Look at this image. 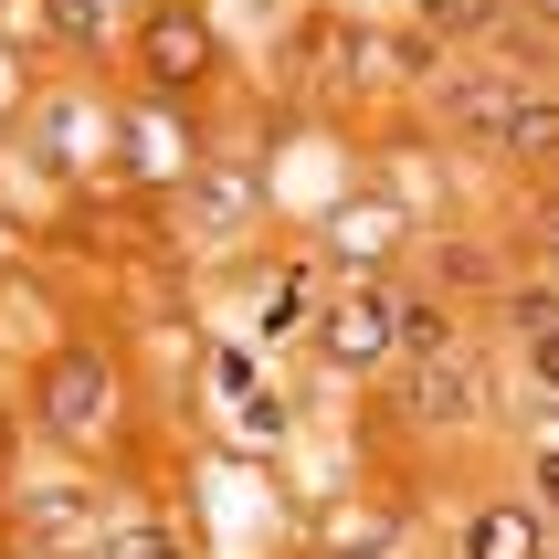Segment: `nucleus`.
I'll return each mask as SVG.
<instances>
[{
    "label": "nucleus",
    "instance_id": "1",
    "mask_svg": "<svg viewBox=\"0 0 559 559\" xmlns=\"http://www.w3.org/2000/svg\"><path fill=\"white\" fill-rule=\"evenodd\" d=\"M32 412H43V433L63 454H95V443L117 433V370L95 359V348H53L43 380H32Z\"/></svg>",
    "mask_w": 559,
    "mask_h": 559
},
{
    "label": "nucleus",
    "instance_id": "2",
    "mask_svg": "<svg viewBox=\"0 0 559 559\" xmlns=\"http://www.w3.org/2000/svg\"><path fill=\"white\" fill-rule=\"evenodd\" d=\"M11 518L43 559H106V497H95L85 475H32L11 486Z\"/></svg>",
    "mask_w": 559,
    "mask_h": 559
},
{
    "label": "nucleus",
    "instance_id": "3",
    "mask_svg": "<svg viewBox=\"0 0 559 559\" xmlns=\"http://www.w3.org/2000/svg\"><path fill=\"white\" fill-rule=\"evenodd\" d=\"M454 117H465L475 138H497L507 158H559V95H538V85L465 74V85H454Z\"/></svg>",
    "mask_w": 559,
    "mask_h": 559
},
{
    "label": "nucleus",
    "instance_id": "4",
    "mask_svg": "<svg viewBox=\"0 0 559 559\" xmlns=\"http://www.w3.org/2000/svg\"><path fill=\"white\" fill-rule=\"evenodd\" d=\"M317 348L338 359V370H391L402 359V296L391 285H328V307H317Z\"/></svg>",
    "mask_w": 559,
    "mask_h": 559
},
{
    "label": "nucleus",
    "instance_id": "5",
    "mask_svg": "<svg viewBox=\"0 0 559 559\" xmlns=\"http://www.w3.org/2000/svg\"><path fill=\"white\" fill-rule=\"evenodd\" d=\"M138 53H148V74H158V85H201V74L222 63L212 11H201V0H158L148 22H138Z\"/></svg>",
    "mask_w": 559,
    "mask_h": 559
},
{
    "label": "nucleus",
    "instance_id": "6",
    "mask_svg": "<svg viewBox=\"0 0 559 559\" xmlns=\"http://www.w3.org/2000/svg\"><path fill=\"white\" fill-rule=\"evenodd\" d=\"M180 201H190V222H201V233H253V212H264V201H253V158H212V169H201V180H180Z\"/></svg>",
    "mask_w": 559,
    "mask_h": 559
},
{
    "label": "nucleus",
    "instance_id": "7",
    "mask_svg": "<svg viewBox=\"0 0 559 559\" xmlns=\"http://www.w3.org/2000/svg\"><path fill=\"white\" fill-rule=\"evenodd\" d=\"M402 391H412V423H475V359H454V348L402 359Z\"/></svg>",
    "mask_w": 559,
    "mask_h": 559
},
{
    "label": "nucleus",
    "instance_id": "8",
    "mask_svg": "<svg viewBox=\"0 0 559 559\" xmlns=\"http://www.w3.org/2000/svg\"><path fill=\"white\" fill-rule=\"evenodd\" d=\"M465 559H549V518L538 507H475L465 518Z\"/></svg>",
    "mask_w": 559,
    "mask_h": 559
},
{
    "label": "nucleus",
    "instance_id": "9",
    "mask_svg": "<svg viewBox=\"0 0 559 559\" xmlns=\"http://www.w3.org/2000/svg\"><path fill=\"white\" fill-rule=\"evenodd\" d=\"M32 22L53 32L63 53H106L117 22H127V0H32Z\"/></svg>",
    "mask_w": 559,
    "mask_h": 559
},
{
    "label": "nucleus",
    "instance_id": "10",
    "mask_svg": "<svg viewBox=\"0 0 559 559\" xmlns=\"http://www.w3.org/2000/svg\"><path fill=\"white\" fill-rule=\"evenodd\" d=\"M412 22L433 32V43H497L518 11H507V0H412Z\"/></svg>",
    "mask_w": 559,
    "mask_h": 559
},
{
    "label": "nucleus",
    "instance_id": "11",
    "mask_svg": "<svg viewBox=\"0 0 559 559\" xmlns=\"http://www.w3.org/2000/svg\"><path fill=\"white\" fill-rule=\"evenodd\" d=\"M106 559H180V538L158 518H127V528H106Z\"/></svg>",
    "mask_w": 559,
    "mask_h": 559
},
{
    "label": "nucleus",
    "instance_id": "12",
    "mask_svg": "<svg viewBox=\"0 0 559 559\" xmlns=\"http://www.w3.org/2000/svg\"><path fill=\"white\" fill-rule=\"evenodd\" d=\"M528 380H538V391H559V328H538V338H528Z\"/></svg>",
    "mask_w": 559,
    "mask_h": 559
},
{
    "label": "nucleus",
    "instance_id": "13",
    "mask_svg": "<svg viewBox=\"0 0 559 559\" xmlns=\"http://www.w3.org/2000/svg\"><path fill=\"white\" fill-rule=\"evenodd\" d=\"M538 507H559V443L538 454Z\"/></svg>",
    "mask_w": 559,
    "mask_h": 559
},
{
    "label": "nucleus",
    "instance_id": "14",
    "mask_svg": "<svg viewBox=\"0 0 559 559\" xmlns=\"http://www.w3.org/2000/svg\"><path fill=\"white\" fill-rule=\"evenodd\" d=\"M11 243H22V222H11V201H0V264H11Z\"/></svg>",
    "mask_w": 559,
    "mask_h": 559
},
{
    "label": "nucleus",
    "instance_id": "15",
    "mask_svg": "<svg viewBox=\"0 0 559 559\" xmlns=\"http://www.w3.org/2000/svg\"><path fill=\"white\" fill-rule=\"evenodd\" d=\"M538 222H549V243H559V190H549V212H538Z\"/></svg>",
    "mask_w": 559,
    "mask_h": 559
}]
</instances>
